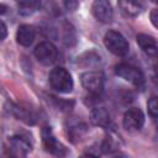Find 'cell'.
Instances as JSON below:
<instances>
[{
	"label": "cell",
	"instance_id": "obj_1",
	"mask_svg": "<svg viewBox=\"0 0 158 158\" xmlns=\"http://www.w3.org/2000/svg\"><path fill=\"white\" fill-rule=\"evenodd\" d=\"M49 84L51 86L59 91V93H70L73 90V86H74V83H73V79H72V75L70 73L63 68V67H56L51 70L49 73Z\"/></svg>",
	"mask_w": 158,
	"mask_h": 158
},
{
	"label": "cell",
	"instance_id": "obj_2",
	"mask_svg": "<svg viewBox=\"0 0 158 158\" xmlns=\"http://www.w3.org/2000/svg\"><path fill=\"white\" fill-rule=\"evenodd\" d=\"M104 44L105 47L115 56L123 57L128 53L130 46L127 40L117 31L115 30H109L105 36H104Z\"/></svg>",
	"mask_w": 158,
	"mask_h": 158
},
{
	"label": "cell",
	"instance_id": "obj_3",
	"mask_svg": "<svg viewBox=\"0 0 158 158\" xmlns=\"http://www.w3.org/2000/svg\"><path fill=\"white\" fill-rule=\"evenodd\" d=\"M115 73L120 78L125 79L126 81H128L131 84H133L135 86L142 88L143 84H144L143 73L133 65H130V64H126V63H120L115 67Z\"/></svg>",
	"mask_w": 158,
	"mask_h": 158
},
{
	"label": "cell",
	"instance_id": "obj_4",
	"mask_svg": "<svg viewBox=\"0 0 158 158\" xmlns=\"http://www.w3.org/2000/svg\"><path fill=\"white\" fill-rule=\"evenodd\" d=\"M33 53H35L36 59L44 65L53 64L58 58V51H57L56 46L48 41H44V42H41L40 44H37Z\"/></svg>",
	"mask_w": 158,
	"mask_h": 158
},
{
	"label": "cell",
	"instance_id": "obj_5",
	"mask_svg": "<svg viewBox=\"0 0 158 158\" xmlns=\"http://www.w3.org/2000/svg\"><path fill=\"white\" fill-rule=\"evenodd\" d=\"M42 139H43V146L46 148L47 152H49L51 154L58 157V158H63L67 154V149L65 147L54 137L51 127H44L42 131Z\"/></svg>",
	"mask_w": 158,
	"mask_h": 158
},
{
	"label": "cell",
	"instance_id": "obj_6",
	"mask_svg": "<svg viewBox=\"0 0 158 158\" xmlns=\"http://www.w3.org/2000/svg\"><path fill=\"white\" fill-rule=\"evenodd\" d=\"M81 84L88 91L99 94L104 88V75L100 72H86L81 74Z\"/></svg>",
	"mask_w": 158,
	"mask_h": 158
},
{
	"label": "cell",
	"instance_id": "obj_7",
	"mask_svg": "<svg viewBox=\"0 0 158 158\" xmlns=\"http://www.w3.org/2000/svg\"><path fill=\"white\" fill-rule=\"evenodd\" d=\"M122 122L127 131H138L144 123V115L139 109L132 107L125 112Z\"/></svg>",
	"mask_w": 158,
	"mask_h": 158
},
{
	"label": "cell",
	"instance_id": "obj_8",
	"mask_svg": "<svg viewBox=\"0 0 158 158\" xmlns=\"http://www.w3.org/2000/svg\"><path fill=\"white\" fill-rule=\"evenodd\" d=\"M93 15L96 20L101 22H110L114 16V11L111 7V4L106 0H96L93 2Z\"/></svg>",
	"mask_w": 158,
	"mask_h": 158
},
{
	"label": "cell",
	"instance_id": "obj_9",
	"mask_svg": "<svg viewBox=\"0 0 158 158\" xmlns=\"http://www.w3.org/2000/svg\"><path fill=\"white\" fill-rule=\"evenodd\" d=\"M136 41H137V44L141 47V49L146 54L151 57H154L158 54V44L152 36L146 35V33H139L137 35Z\"/></svg>",
	"mask_w": 158,
	"mask_h": 158
},
{
	"label": "cell",
	"instance_id": "obj_10",
	"mask_svg": "<svg viewBox=\"0 0 158 158\" xmlns=\"http://www.w3.org/2000/svg\"><path fill=\"white\" fill-rule=\"evenodd\" d=\"M36 37V30L31 25H21L16 32V41L23 47H28L33 43Z\"/></svg>",
	"mask_w": 158,
	"mask_h": 158
},
{
	"label": "cell",
	"instance_id": "obj_11",
	"mask_svg": "<svg viewBox=\"0 0 158 158\" xmlns=\"http://www.w3.org/2000/svg\"><path fill=\"white\" fill-rule=\"evenodd\" d=\"M9 144H10V149L12 151V153L19 156V157H23V156H26L31 151L30 142L26 138L21 137V136L11 137L9 139Z\"/></svg>",
	"mask_w": 158,
	"mask_h": 158
},
{
	"label": "cell",
	"instance_id": "obj_12",
	"mask_svg": "<svg viewBox=\"0 0 158 158\" xmlns=\"http://www.w3.org/2000/svg\"><path fill=\"white\" fill-rule=\"evenodd\" d=\"M118 6L122 10L123 14H126L127 16H137L141 14V11L143 10V5L142 2L138 1H131V0H122L118 1Z\"/></svg>",
	"mask_w": 158,
	"mask_h": 158
},
{
	"label": "cell",
	"instance_id": "obj_13",
	"mask_svg": "<svg viewBox=\"0 0 158 158\" xmlns=\"http://www.w3.org/2000/svg\"><path fill=\"white\" fill-rule=\"evenodd\" d=\"M17 6H19V12L21 15L28 16V15H31L32 12H35L41 6V2L33 1V0H23V1L17 2Z\"/></svg>",
	"mask_w": 158,
	"mask_h": 158
},
{
	"label": "cell",
	"instance_id": "obj_14",
	"mask_svg": "<svg viewBox=\"0 0 158 158\" xmlns=\"http://www.w3.org/2000/svg\"><path fill=\"white\" fill-rule=\"evenodd\" d=\"M16 116L25 121L26 123H33L35 122V115L32 114V111L30 109H25V107H21V106H17L16 109H14Z\"/></svg>",
	"mask_w": 158,
	"mask_h": 158
},
{
	"label": "cell",
	"instance_id": "obj_15",
	"mask_svg": "<svg viewBox=\"0 0 158 158\" xmlns=\"http://www.w3.org/2000/svg\"><path fill=\"white\" fill-rule=\"evenodd\" d=\"M147 110H148V114L149 116L156 121L158 122V99L152 96L148 99L147 101Z\"/></svg>",
	"mask_w": 158,
	"mask_h": 158
},
{
	"label": "cell",
	"instance_id": "obj_16",
	"mask_svg": "<svg viewBox=\"0 0 158 158\" xmlns=\"http://www.w3.org/2000/svg\"><path fill=\"white\" fill-rule=\"evenodd\" d=\"M95 120L98 121L99 125H105L106 122H109V116H107V114L102 110V107H100V109H98V110L95 111Z\"/></svg>",
	"mask_w": 158,
	"mask_h": 158
},
{
	"label": "cell",
	"instance_id": "obj_17",
	"mask_svg": "<svg viewBox=\"0 0 158 158\" xmlns=\"http://www.w3.org/2000/svg\"><path fill=\"white\" fill-rule=\"evenodd\" d=\"M149 19H151L152 25H153L156 28H158V9H153V10L151 11Z\"/></svg>",
	"mask_w": 158,
	"mask_h": 158
},
{
	"label": "cell",
	"instance_id": "obj_18",
	"mask_svg": "<svg viewBox=\"0 0 158 158\" xmlns=\"http://www.w3.org/2000/svg\"><path fill=\"white\" fill-rule=\"evenodd\" d=\"M63 5L65 6V9L67 10H69V11H73V10H75L77 9V6L79 5L77 1H64L63 2Z\"/></svg>",
	"mask_w": 158,
	"mask_h": 158
},
{
	"label": "cell",
	"instance_id": "obj_19",
	"mask_svg": "<svg viewBox=\"0 0 158 158\" xmlns=\"http://www.w3.org/2000/svg\"><path fill=\"white\" fill-rule=\"evenodd\" d=\"M0 27H1V36H0V40H5L6 35H7V31H6V25L4 23V21L0 22Z\"/></svg>",
	"mask_w": 158,
	"mask_h": 158
},
{
	"label": "cell",
	"instance_id": "obj_20",
	"mask_svg": "<svg viewBox=\"0 0 158 158\" xmlns=\"http://www.w3.org/2000/svg\"><path fill=\"white\" fill-rule=\"evenodd\" d=\"M79 158H99V157H98V156H95V154H91V153H85V154L80 156Z\"/></svg>",
	"mask_w": 158,
	"mask_h": 158
},
{
	"label": "cell",
	"instance_id": "obj_21",
	"mask_svg": "<svg viewBox=\"0 0 158 158\" xmlns=\"http://www.w3.org/2000/svg\"><path fill=\"white\" fill-rule=\"evenodd\" d=\"M114 158H128V157L126 154H123V153H118V154L114 156Z\"/></svg>",
	"mask_w": 158,
	"mask_h": 158
},
{
	"label": "cell",
	"instance_id": "obj_22",
	"mask_svg": "<svg viewBox=\"0 0 158 158\" xmlns=\"http://www.w3.org/2000/svg\"><path fill=\"white\" fill-rule=\"evenodd\" d=\"M0 9H1V10H0V14H1V15H2V14H5V11H6L5 9H6V6H5L4 4H1V5H0Z\"/></svg>",
	"mask_w": 158,
	"mask_h": 158
},
{
	"label": "cell",
	"instance_id": "obj_23",
	"mask_svg": "<svg viewBox=\"0 0 158 158\" xmlns=\"http://www.w3.org/2000/svg\"><path fill=\"white\" fill-rule=\"evenodd\" d=\"M157 4H158V1H157Z\"/></svg>",
	"mask_w": 158,
	"mask_h": 158
},
{
	"label": "cell",
	"instance_id": "obj_24",
	"mask_svg": "<svg viewBox=\"0 0 158 158\" xmlns=\"http://www.w3.org/2000/svg\"><path fill=\"white\" fill-rule=\"evenodd\" d=\"M157 67H158V65H157Z\"/></svg>",
	"mask_w": 158,
	"mask_h": 158
}]
</instances>
